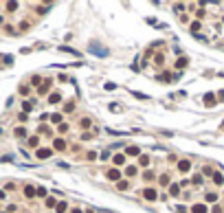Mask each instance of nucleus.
<instances>
[{
	"instance_id": "42",
	"label": "nucleus",
	"mask_w": 224,
	"mask_h": 213,
	"mask_svg": "<svg viewBox=\"0 0 224 213\" xmlns=\"http://www.w3.org/2000/svg\"><path fill=\"white\" fill-rule=\"evenodd\" d=\"M114 154H110V152H99V158L101 161H108V158H112Z\"/></svg>"
},
{
	"instance_id": "41",
	"label": "nucleus",
	"mask_w": 224,
	"mask_h": 213,
	"mask_svg": "<svg viewBox=\"0 0 224 213\" xmlns=\"http://www.w3.org/2000/svg\"><path fill=\"white\" fill-rule=\"evenodd\" d=\"M68 130H70V125H68V123H62V125H57V132H59V134H66Z\"/></svg>"
},
{
	"instance_id": "11",
	"label": "nucleus",
	"mask_w": 224,
	"mask_h": 213,
	"mask_svg": "<svg viewBox=\"0 0 224 213\" xmlns=\"http://www.w3.org/2000/svg\"><path fill=\"white\" fill-rule=\"evenodd\" d=\"M216 103H218V95H216V92H207V95H204V106L213 108Z\"/></svg>"
},
{
	"instance_id": "62",
	"label": "nucleus",
	"mask_w": 224,
	"mask_h": 213,
	"mask_svg": "<svg viewBox=\"0 0 224 213\" xmlns=\"http://www.w3.org/2000/svg\"><path fill=\"white\" fill-rule=\"evenodd\" d=\"M222 127H224V121H222Z\"/></svg>"
},
{
	"instance_id": "19",
	"label": "nucleus",
	"mask_w": 224,
	"mask_h": 213,
	"mask_svg": "<svg viewBox=\"0 0 224 213\" xmlns=\"http://www.w3.org/2000/svg\"><path fill=\"white\" fill-rule=\"evenodd\" d=\"M189 182H191V187H202V182H204V176H202V174H193Z\"/></svg>"
},
{
	"instance_id": "23",
	"label": "nucleus",
	"mask_w": 224,
	"mask_h": 213,
	"mask_svg": "<svg viewBox=\"0 0 224 213\" xmlns=\"http://www.w3.org/2000/svg\"><path fill=\"white\" fill-rule=\"evenodd\" d=\"M79 127L83 130V132H88V130L92 127V119H90V117H83L81 121H79Z\"/></svg>"
},
{
	"instance_id": "5",
	"label": "nucleus",
	"mask_w": 224,
	"mask_h": 213,
	"mask_svg": "<svg viewBox=\"0 0 224 213\" xmlns=\"http://www.w3.org/2000/svg\"><path fill=\"white\" fill-rule=\"evenodd\" d=\"M53 150H55V152H66V150H68V143L64 141L62 136H55V138H53Z\"/></svg>"
},
{
	"instance_id": "58",
	"label": "nucleus",
	"mask_w": 224,
	"mask_h": 213,
	"mask_svg": "<svg viewBox=\"0 0 224 213\" xmlns=\"http://www.w3.org/2000/svg\"><path fill=\"white\" fill-rule=\"evenodd\" d=\"M70 213H86V211H81L79 207H73V209H70Z\"/></svg>"
},
{
	"instance_id": "30",
	"label": "nucleus",
	"mask_w": 224,
	"mask_h": 213,
	"mask_svg": "<svg viewBox=\"0 0 224 213\" xmlns=\"http://www.w3.org/2000/svg\"><path fill=\"white\" fill-rule=\"evenodd\" d=\"M163 64H165V55H163V53H154V66L161 68Z\"/></svg>"
},
{
	"instance_id": "59",
	"label": "nucleus",
	"mask_w": 224,
	"mask_h": 213,
	"mask_svg": "<svg viewBox=\"0 0 224 213\" xmlns=\"http://www.w3.org/2000/svg\"><path fill=\"white\" fill-rule=\"evenodd\" d=\"M176 211H178V213H187V207H178Z\"/></svg>"
},
{
	"instance_id": "51",
	"label": "nucleus",
	"mask_w": 224,
	"mask_h": 213,
	"mask_svg": "<svg viewBox=\"0 0 224 213\" xmlns=\"http://www.w3.org/2000/svg\"><path fill=\"white\" fill-rule=\"evenodd\" d=\"M104 88H106V90H114V88H117V84H112V81H108V84H104Z\"/></svg>"
},
{
	"instance_id": "1",
	"label": "nucleus",
	"mask_w": 224,
	"mask_h": 213,
	"mask_svg": "<svg viewBox=\"0 0 224 213\" xmlns=\"http://www.w3.org/2000/svg\"><path fill=\"white\" fill-rule=\"evenodd\" d=\"M176 169H178L180 174H189V171L193 169V165H191V161H189V158H180L178 163H176Z\"/></svg>"
},
{
	"instance_id": "48",
	"label": "nucleus",
	"mask_w": 224,
	"mask_h": 213,
	"mask_svg": "<svg viewBox=\"0 0 224 213\" xmlns=\"http://www.w3.org/2000/svg\"><path fill=\"white\" fill-rule=\"evenodd\" d=\"M29 26H31V24L26 22V20H24V22H20V31H22V33H24V31H29Z\"/></svg>"
},
{
	"instance_id": "60",
	"label": "nucleus",
	"mask_w": 224,
	"mask_h": 213,
	"mask_svg": "<svg viewBox=\"0 0 224 213\" xmlns=\"http://www.w3.org/2000/svg\"><path fill=\"white\" fill-rule=\"evenodd\" d=\"M86 213H95V211H92V209H86Z\"/></svg>"
},
{
	"instance_id": "46",
	"label": "nucleus",
	"mask_w": 224,
	"mask_h": 213,
	"mask_svg": "<svg viewBox=\"0 0 224 213\" xmlns=\"http://www.w3.org/2000/svg\"><path fill=\"white\" fill-rule=\"evenodd\" d=\"M211 213H224V207L222 205H216V207L211 209Z\"/></svg>"
},
{
	"instance_id": "37",
	"label": "nucleus",
	"mask_w": 224,
	"mask_h": 213,
	"mask_svg": "<svg viewBox=\"0 0 224 213\" xmlns=\"http://www.w3.org/2000/svg\"><path fill=\"white\" fill-rule=\"evenodd\" d=\"M204 15H207V9H204V7H200V2H198V11H195V20H202Z\"/></svg>"
},
{
	"instance_id": "4",
	"label": "nucleus",
	"mask_w": 224,
	"mask_h": 213,
	"mask_svg": "<svg viewBox=\"0 0 224 213\" xmlns=\"http://www.w3.org/2000/svg\"><path fill=\"white\" fill-rule=\"evenodd\" d=\"M143 198H145L147 202H156V200H158L156 187H145V189H143Z\"/></svg>"
},
{
	"instance_id": "8",
	"label": "nucleus",
	"mask_w": 224,
	"mask_h": 213,
	"mask_svg": "<svg viewBox=\"0 0 224 213\" xmlns=\"http://www.w3.org/2000/svg\"><path fill=\"white\" fill-rule=\"evenodd\" d=\"M22 193H24L26 200H33V198H37V187H33V184H24Z\"/></svg>"
},
{
	"instance_id": "49",
	"label": "nucleus",
	"mask_w": 224,
	"mask_h": 213,
	"mask_svg": "<svg viewBox=\"0 0 224 213\" xmlns=\"http://www.w3.org/2000/svg\"><path fill=\"white\" fill-rule=\"evenodd\" d=\"M18 92H20V95H29V86H20Z\"/></svg>"
},
{
	"instance_id": "55",
	"label": "nucleus",
	"mask_w": 224,
	"mask_h": 213,
	"mask_svg": "<svg viewBox=\"0 0 224 213\" xmlns=\"http://www.w3.org/2000/svg\"><path fill=\"white\" fill-rule=\"evenodd\" d=\"M110 110H112V112H119L121 106H119V103H110Z\"/></svg>"
},
{
	"instance_id": "7",
	"label": "nucleus",
	"mask_w": 224,
	"mask_h": 213,
	"mask_svg": "<svg viewBox=\"0 0 224 213\" xmlns=\"http://www.w3.org/2000/svg\"><path fill=\"white\" fill-rule=\"evenodd\" d=\"M88 51L95 53V55H99V57H106V55H108V49H101V44H97V42H90Z\"/></svg>"
},
{
	"instance_id": "44",
	"label": "nucleus",
	"mask_w": 224,
	"mask_h": 213,
	"mask_svg": "<svg viewBox=\"0 0 224 213\" xmlns=\"http://www.w3.org/2000/svg\"><path fill=\"white\" fill-rule=\"evenodd\" d=\"M182 9H187V5H182V2H178V5H174V11H178L180 15H182Z\"/></svg>"
},
{
	"instance_id": "61",
	"label": "nucleus",
	"mask_w": 224,
	"mask_h": 213,
	"mask_svg": "<svg viewBox=\"0 0 224 213\" xmlns=\"http://www.w3.org/2000/svg\"><path fill=\"white\" fill-rule=\"evenodd\" d=\"M222 22H224V15H222Z\"/></svg>"
},
{
	"instance_id": "18",
	"label": "nucleus",
	"mask_w": 224,
	"mask_h": 213,
	"mask_svg": "<svg viewBox=\"0 0 224 213\" xmlns=\"http://www.w3.org/2000/svg\"><path fill=\"white\" fill-rule=\"evenodd\" d=\"M149 163H152V158H149V154H141V156H138V167L147 169V167H149Z\"/></svg>"
},
{
	"instance_id": "16",
	"label": "nucleus",
	"mask_w": 224,
	"mask_h": 213,
	"mask_svg": "<svg viewBox=\"0 0 224 213\" xmlns=\"http://www.w3.org/2000/svg\"><path fill=\"white\" fill-rule=\"evenodd\" d=\"M2 9H5V13H15L20 9V2H5Z\"/></svg>"
},
{
	"instance_id": "25",
	"label": "nucleus",
	"mask_w": 224,
	"mask_h": 213,
	"mask_svg": "<svg viewBox=\"0 0 224 213\" xmlns=\"http://www.w3.org/2000/svg\"><path fill=\"white\" fill-rule=\"evenodd\" d=\"M211 182L216 184V187H222V189H224V176H222L220 171H216V176L211 178Z\"/></svg>"
},
{
	"instance_id": "56",
	"label": "nucleus",
	"mask_w": 224,
	"mask_h": 213,
	"mask_svg": "<svg viewBox=\"0 0 224 213\" xmlns=\"http://www.w3.org/2000/svg\"><path fill=\"white\" fill-rule=\"evenodd\" d=\"M180 20H182V22H189V13H182V15H180ZM189 24H191V22H189Z\"/></svg>"
},
{
	"instance_id": "22",
	"label": "nucleus",
	"mask_w": 224,
	"mask_h": 213,
	"mask_svg": "<svg viewBox=\"0 0 224 213\" xmlns=\"http://www.w3.org/2000/svg\"><path fill=\"white\" fill-rule=\"evenodd\" d=\"M46 101H49L51 106H53V103H59V101H62V92H57V90H55V92H51V95L46 97Z\"/></svg>"
},
{
	"instance_id": "20",
	"label": "nucleus",
	"mask_w": 224,
	"mask_h": 213,
	"mask_svg": "<svg viewBox=\"0 0 224 213\" xmlns=\"http://www.w3.org/2000/svg\"><path fill=\"white\" fill-rule=\"evenodd\" d=\"M123 174H125V178L130 180V178H134V176L138 174V167H136V165H127V167H125V171H123Z\"/></svg>"
},
{
	"instance_id": "27",
	"label": "nucleus",
	"mask_w": 224,
	"mask_h": 213,
	"mask_svg": "<svg viewBox=\"0 0 224 213\" xmlns=\"http://www.w3.org/2000/svg\"><path fill=\"white\" fill-rule=\"evenodd\" d=\"M57 205H59V202L55 200L53 196H49V198L44 200V207H46V209H51V211H53V209H57Z\"/></svg>"
},
{
	"instance_id": "26",
	"label": "nucleus",
	"mask_w": 224,
	"mask_h": 213,
	"mask_svg": "<svg viewBox=\"0 0 224 213\" xmlns=\"http://www.w3.org/2000/svg\"><path fill=\"white\" fill-rule=\"evenodd\" d=\"M51 123H53V125H62V123H64V114H62V112H53V114H51Z\"/></svg>"
},
{
	"instance_id": "45",
	"label": "nucleus",
	"mask_w": 224,
	"mask_h": 213,
	"mask_svg": "<svg viewBox=\"0 0 224 213\" xmlns=\"http://www.w3.org/2000/svg\"><path fill=\"white\" fill-rule=\"evenodd\" d=\"M143 178H145V180H154V171H149V169L143 171Z\"/></svg>"
},
{
	"instance_id": "54",
	"label": "nucleus",
	"mask_w": 224,
	"mask_h": 213,
	"mask_svg": "<svg viewBox=\"0 0 224 213\" xmlns=\"http://www.w3.org/2000/svg\"><path fill=\"white\" fill-rule=\"evenodd\" d=\"M132 95H134V97H136V99H149V97H147V95H141V92H136V90H134V92H132Z\"/></svg>"
},
{
	"instance_id": "39",
	"label": "nucleus",
	"mask_w": 224,
	"mask_h": 213,
	"mask_svg": "<svg viewBox=\"0 0 224 213\" xmlns=\"http://www.w3.org/2000/svg\"><path fill=\"white\" fill-rule=\"evenodd\" d=\"M37 198H49V189H46V187H37Z\"/></svg>"
},
{
	"instance_id": "12",
	"label": "nucleus",
	"mask_w": 224,
	"mask_h": 213,
	"mask_svg": "<svg viewBox=\"0 0 224 213\" xmlns=\"http://www.w3.org/2000/svg\"><path fill=\"white\" fill-rule=\"evenodd\" d=\"M13 136H15V138H29V132H26L24 125H15V127H13Z\"/></svg>"
},
{
	"instance_id": "9",
	"label": "nucleus",
	"mask_w": 224,
	"mask_h": 213,
	"mask_svg": "<svg viewBox=\"0 0 224 213\" xmlns=\"http://www.w3.org/2000/svg\"><path fill=\"white\" fill-rule=\"evenodd\" d=\"M40 143H42V138H40V134H33V136H29V138H26V145H29L31 147V150H40Z\"/></svg>"
},
{
	"instance_id": "10",
	"label": "nucleus",
	"mask_w": 224,
	"mask_h": 213,
	"mask_svg": "<svg viewBox=\"0 0 224 213\" xmlns=\"http://www.w3.org/2000/svg\"><path fill=\"white\" fill-rule=\"evenodd\" d=\"M51 86H53V79H51V77H46V79H44V84L37 88V95H51V92H49Z\"/></svg>"
},
{
	"instance_id": "28",
	"label": "nucleus",
	"mask_w": 224,
	"mask_h": 213,
	"mask_svg": "<svg viewBox=\"0 0 224 213\" xmlns=\"http://www.w3.org/2000/svg\"><path fill=\"white\" fill-rule=\"evenodd\" d=\"M202 176H207V178H213L216 176V169L211 167V165H202V171H200Z\"/></svg>"
},
{
	"instance_id": "21",
	"label": "nucleus",
	"mask_w": 224,
	"mask_h": 213,
	"mask_svg": "<svg viewBox=\"0 0 224 213\" xmlns=\"http://www.w3.org/2000/svg\"><path fill=\"white\" fill-rule=\"evenodd\" d=\"M209 207H207V202H198V205H193L191 207V213H207Z\"/></svg>"
},
{
	"instance_id": "14",
	"label": "nucleus",
	"mask_w": 224,
	"mask_h": 213,
	"mask_svg": "<svg viewBox=\"0 0 224 213\" xmlns=\"http://www.w3.org/2000/svg\"><path fill=\"white\" fill-rule=\"evenodd\" d=\"M35 103H37V101L35 99H29V101H22V112H26V114H29V112H33V108H35Z\"/></svg>"
},
{
	"instance_id": "17",
	"label": "nucleus",
	"mask_w": 224,
	"mask_h": 213,
	"mask_svg": "<svg viewBox=\"0 0 224 213\" xmlns=\"http://www.w3.org/2000/svg\"><path fill=\"white\" fill-rule=\"evenodd\" d=\"M167 191H169V196H171V198H180V184H178V182H171Z\"/></svg>"
},
{
	"instance_id": "38",
	"label": "nucleus",
	"mask_w": 224,
	"mask_h": 213,
	"mask_svg": "<svg viewBox=\"0 0 224 213\" xmlns=\"http://www.w3.org/2000/svg\"><path fill=\"white\" fill-rule=\"evenodd\" d=\"M51 7H53V5H37V7H35V11H37V13H40V15H44V13H46V11H49V9H51Z\"/></svg>"
},
{
	"instance_id": "13",
	"label": "nucleus",
	"mask_w": 224,
	"mask_h": 213,
	"mask_svg": "<svg viewBox=\"0 0 224 213\" xmlns=\"http://www.w3.org/2000/svg\"><path fill=\"white\" fill-rule=\"evenodd\" d=\"M218 191H207L204 193V202H207V205H218Z\"/></svg>"
},
{
	"instance_id": "53",
	"label": "nucleus",
	"mask_w": 224,
	"mask_h": 213,
	"mask_svg": "<svg viewBox=\"0 0 224 213\" xmlns=\"http://www.w3.org/2000/svg\"><path fill=\"white\" fill-rule=\"evenodd\" d=\"M13 189H15L13 182H7V184H5V191H13Z\"/></svg>"
},
{
	"instance_id": "63",
	"label": "nucleus",
	"mask_w": 224,
	"mask_h": 213,
	"mask_svg": "<svg viewBox=\"0 0 224 213\" xmlns=\"http://www.w3.org/2000/svg\"><path fill=\"white\" fill-rule=\"evenodd\" d=\"M222 193H224V189H222Z\"/></svg>"
},
{
	"instance_id": "15",
	"label": "nucleus",
	"mask_w": 224,
	"mask_h": 213,
	"mask_svg": "<svg viewBox=\"0 0 224 213\" xmlns=\"http://www.w3.org/2000/svg\"><path fill=\"white\" fill-rule=\"evenodd\" d=\"M169 184H171L169 174H161V176H158V187H167V189H169Z\"/></svg>"
},
{
	"instance_id": "32",
	"label": "nucleus",
	"mask_w": 224,
	"mask_h": 213,
	"mask_svg": "<svg viewBox=\"0 0 224 213\" xmlns=\"http://www.w3.org/2000/svg\"><path fill=\"white\" fill-rule=\"evenodd\" d=\"M117 189H119V191H127V189H130V180H127V178L119 180V182H117Z\"/></svg>"
},
{
	"instance_id": "35",
	"label": "nucleus",
	"mask_w": 224,
	"mask_h": 213,
	"mask_svg": "<svg viewBox=\"0 0 224 213\" xmlns=\"http://www.w3.org/2000/svg\"><path fill=\"white\" fill-rule=\"evenodd\" d=\"M42 84H44V79H42L40 75H33V77H31V86H33V88H35V86H37V88H40Z\"/></svg>"
},
{
	"instance_id": "6",
	"label": "nucleus",
	"mask_w": 224,
	"mask_h": 213,
	"mask_svg": "<svg viewBox=\"0 0 224 213\" xmlns=\"http://www.w3.org/2000/svg\"><path fill=\"white\" fill-rule=\"evenodd\" d=\"M125 163H127V156H125V154H121V152H119V154L112 156V165H114L117 169H119V167H127Z\"/></svg>"
},
{
	"instance_id": "57",
	"label": "nucleus",
	"mask_w": 224,
	"mask_h": 213,
	"mask_svg": "<svg viewBox=\"0 0 224 213\" xmlns=\"http://www.w3.org/2000/svg\"><path fill=\"white\" fill-rule=\"evenodd\" d=\"M40 132H44V134H46V132H51V127H49V125H40Z\"/></svg>"
},
{
	"instance_id": "52",
	"label": "nucleus",
	"mask_w": 224,
	"mask_h": 213,
	"mask_svg": "<svg viewBox=\"0 0 224 213\" xmlns=\"http://www.w3.org/2000/svg\"><path fill=\"white\" fill-rule=\"evenodd\" d=\"M11 62H13L11 55H5V66H11Z\"/></svg>"
},
{
	"instance_id": "34",
	"label": "nucleus",
	"mask_w": 224,
	"mask_h": 213,
	"mask_svg": "<svg viewBox=\"0 0 224 213\" xmlns=\"http://www.w3.org/2000/svg\"><path fill=\"white\" fill-rule=\"evenodd\" d=\"M187 64H189V59H187V57H178V59H176V68L182 70V68H187Z\"/></svg>"
},
{
	"instance_id": "47",
	"label": "nucleus",
	"mask_w": 224,
	"mask_h": 213,
	"mask_svg": "<svg viewBox=\"0 0 224 213\" xmlns=\"http://www.w3.org/2000/svg\"><path fill=\"white\" fill-rule=\"evenodd\" d=\"M92 136H95V134H90V132H83V134H81L79 138H81V141H90Z\"/></svg>"
},
{
	"instance_id": "36",
	"label": "nucleus",
	"mask_w": 224,
	"mask_h": 213,
	"mask_svg": "<svg viewBox=\"0 0 224 213\" xmlns=\"http://www.w3.org/2000/svg\"><path fill=\"white\" fill-rule=\"evenodd\" d=\"M99 158V152H95V150H90V152H86V161L88 163H92V161H97Z\"/></svg>"
},
{
	"instance_id": "31",
	"label": "nucleus",
	"mask_w": 224,
	"mask_h": 213,
	"mask_svg": "<svg viewBox=\"0 0 224 213\" xmlns=\"http://www.w3.org/2000/svg\"><path fill=\"white\" fill-rule=\"evenodd\" d=\"M125 156H141V150H138L136 145H130L125 150Z\"/></svg>"
},
{
	"instance_id": "24",
	"label": "nucleus",
	"mask_w": 224,
	"mask_h": 213,
	"mask_svg": "<svg viewBox=\"0 0 224 213\" xmlns=\"http://www.w3.org/2000/svg\"><path fill=\"white\" fill-rule=\"evenodd\" d=\"M200 29H202V22H200V20H191V24H189V31H191L193 35H198V33H200Z\"/></svg>"
},
{
	"instance_id": "40",
	"label": "nucleus",
	"mask_w": 224,
	"mask_h": 213,
	"mask_svg": "<svg viewBox=\"0 0 224 213\" xmlns=\"http://www.w3.org/2000/svg\"><path fill=\"white\" fill-rule=\"evenodd\" d=\"M68 211V202H59L57 209H55V213H66Z\"/></svg>"
},
{
	"instance_id": "50",
	"label": "nucleus",
	"mask_w": 224,
	"mask_h": 213,
	"mask_svg": "<svg viewBox=\"0 0 224 213\" xmlns=\"http://www.w3.org/2000/svg\"><path fill=\"white\" fill-rule=\"evenodd\" d=\"M18 119H20V123H24L26 119H29V114H26V112H20V114H18Z\"/></svg>"
},
{
	"instance_id": "2",
	"label": "nucleus",
	"mask_w": 224,
	"mask_h": 213,
	"mask_svg": "<svg viewBox=\"0 0 224 213\" xmlns=\"http://www.w3.org/2000/svg\"><path fill=\"white\" fill-rule=\"evenodd\" d=\"M106 178H108V180H112V182H119V180H123V171L117 169V167H112V169H108V171H106Z\"/></svg>"
},
{
	"instance_id": "43",
	"label": "nucleus",
	"mask_w": 224,
	"mask_h": 213,
	"mask_svg": "<svg viewBox=\"0 0 224 213\" xmlns=\"http://www.w3.org/2000/svg\"><path fill=\"white\" fill-rule=\"evenodd\" d=\"M0 200H2L5 205H9V202H7V200H9V191H5V189L0 191Z\"/></svg>"
},
{
	"instance_id": "29",
	"label": "nucleus",
	"mask_w": 224,
	"mask_h": 213,
	"mask_svg": "<svg viewBox=\"0 0 224 213\" xmlns=\"http://www.w3.org/2000/svg\"><path fill=\"white\" fill-rule=\"evenodd\" d=\"M156 79H158V81H163V84H169L174 77H171V73H169V70H165V73H161V75H158Z\"/></svg>"
},
{
	"instance_id": "3",
	"label": "nucleus",
	"mask_w": 224,
	"mask_h": 213,
	"mask_svg": "<svg viewBox=\"0 0 224 213\" xmlns=\"http://www.w3.org/2000/svg\"><path fill=\"white\" fill-rule=\"evenodd\" d=\"M53 156V147H40V150L35 152V158L37 161H49Z\"/></svg>"
},
{
	"instance_id": "33",
	"label": "nucleus",
	"mask_w": 224,
	"mask_h": 213,
	"mask_svg": "<svg viewBox=\"0 0 224 213\" xmlns=\"http://www.w3.org/2000/svg\"><path fill=\"white\" fill-rule=\"evenodd\" d=\"M75 108H77V103H75V101L70 99V101H66V103H64V112H75Z\"/></svg>"
}]
</instances>
